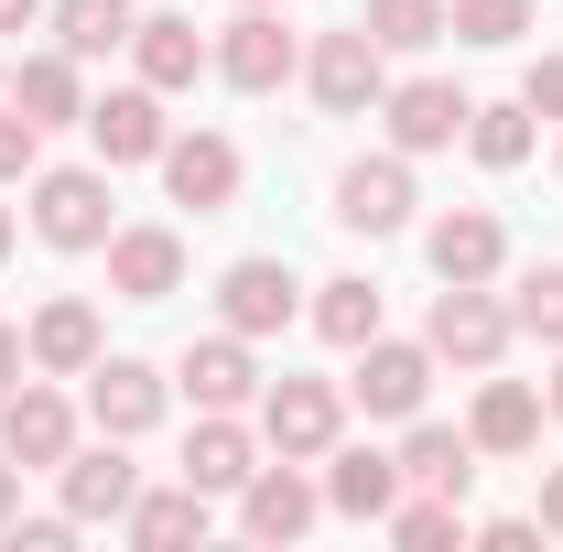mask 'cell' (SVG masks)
I'll list each match as a JSON object with an SVG mask.
<instances>
[{
	"instance_id": "37",
	"label": "cell",
	"mask_w": 563,
	"mask_h": 552,
	"mask_svg": "<svg viewBox=\"0 0 563 552\" xmlns=\"http://www.w3.org/2000/svg\"><path fill=\"white\" fill-rule=\"evenodd\" d=\"M477 542H488V552H531V542H542V520H477Z\"/></svg>"
},
{
	"instance_id": "5",
	"label": "cell",
	"mask_w": 563,
	"mask_h": 552,
	"mask_svg": "<svg viewBox=\"0 0 563 552\" xmlns=\"http://www.w3.org/2000/svg\"><path fill=\"white\" fill-rule=\"evenodd\" d=\"M87 152L109 163V174H131V163H163V141H174V120H163V87H109V98H87Z\"/></svg>"
},
{
	"instance_id": "24",
	"label": "cell",
	"mask_w": 563,
	"mask_h": 552,
	"mask_svg": "<svg viewBox=\"0 0 563 552\" xmlns=\"http://www.w3.org/2000/svg\"><path fill=\"white\" fill-rule=\"evenodd\" d=\"M466 433H477V455H531L542 444V390L531 379H488L477 412H466Z\"/></svg>"
},
{
	"instance_id": "19",
	"label": "cell",
	"mask_w": 563,
	"mask_h": 552,
	"mask_svg": "<svg viewBox=\"0 0 563 552\" xmlns=\"http://www.w3.org/2000/svg\"><path fill=\"white\" fill-rule=\"evenodd\" d=\"M109 292H120V303L185 292V239H174V228H109Z\"/></svg>"
},
{
	"instance_id": "29",
	"label": "cell",
	"mask_w": 563,
	"mask_h": 552,
	"mask_svg": "<svg viewBox=\"0 0 563 552\" xmlns=\"http://www.w3.org/2000/svg\"><path fill=\"white\" fill-rule=\"evenodd\" d=\"M531 141H542L531 98H498V109H466V152H477L488 174H520V163H531Z\"/></svg>"
},
{
	"instance_id": "4",
	"label": "cell",
	"mask_w": 563,
	"mask_h": 552,
	"mask_svg": "<svg viewBox=\"0 0 563 552\" xmlns=\"http://www.w3.org/2000/svg\"><path fill=\"white\" fill-rule=\"evenodd\" d=\"M336 433H347V390H336V379H261V444H272V455L314 466Z\"/></svg>"
},
{
	"instance_id": "2",
	"label": "cell",
	"mask_w": 563,
	"mask_h": 552,
	"mask_svg": "<svg viewBox=\"0 0 563 552\" xmlns=\"http://www.w3.org/2000/svg\"><path fill=\"white\" fill-rule=\"evenodd\" d=\"M303 87H314V109H325V120H357V109H379V98H390V44H379L368 22H347V33H314Z\"/></svg>"
},
{
	"instance_id": "34",
	"label": "cell",
	"mask_w": 563,
	"mask_h": 552,
	"mask_svg": "<svg viewBox=\"0 0 563 552\" xmlns=\"http://www.w3.org/2000/svg\"><path fill=\"white\" fill-rule=\"evenodd\" d=\"M33 174H44V131L0 98V185H33Z\"/></svg>"
},
{
	"instance_id": "45",
	"label": "cell",
	"mask_w": 563,
	"mask_h": 552,
	"mask_svg": "<svg viewBox=\"0 0 563 552\" xmlns=\"http://www.w3.org/2000/svg\"><path fill=\"white\" fill-rule=\"evenodd\" d=\"M553 174H563V152H553Z\"/></svg>"
},
{
	"instance_id": "35",
	"label": "cell",
	"mask_w": 563,
	"mask_h": 552,
	"mask_svg": "<svg viewBox=\"0 0 563 552\" xmlns=\"http://www.w3.org/2000/svg\"><path fill=\"white\" fill-rule=\"evenodd\" d=\"M0 542H11V552H66V542H76V520H66V509H55V520H11Z\"/></svg>"
},
{
	"instance_id": "28",
	"label": "cell",
	"mask_w": 563,
	"mask_h": 552,
	"mask_svg": "<svg viewBox=\"0 0 563 552\" xmlns=\"http://www.w3.org/2000/svg\"><path fill=\"white\" fill-rule=\"evenodd\" d=\"M44 22H55V44H66L76 66H87V55H120V44H131V0H44Z\"/></svg>"
},
{
	"instance_id": "27",
	"label": "cell",
	"mask_w": 563,
	"mask_h": 552,
	"mask_svg": "<svg viewBox=\"0 0 563 552\" xmlns=\"http://www.w3.org/2000/svg\"><path fill=\"white\" fill-rule=\"evenodd\" d=\"M314 336L357 357V346L379 336V281H368V272H336V281H314Z\"/></svg>"
},
{
	"instance_id": "41",
	"label": "cell",
	"mask_w": 563,
	"mask_h": 552,
	"mask_svg": "<svg viewBox=\"0 0 563 552\" xmlns=\"http://www.w3.org/2000/svg\"><path fill=\"white\" fill-rule=\"evenodd\" d=\"M22 22H44V0H0V33H22Z\"/></svg>"
},
{
	"instance_id": "13",
	"label": "cell",
	"mask_w": 563,
	"mask_h": 552,
	"mask_svg": "<svg viewBox=\"0 0 563 552\" xmlns=\"http://www.w3.org/2000/svg\"><path fill=\"white\" fill-rule=\"evenodd\" d=\"M55 477H66V520H76V531H87V520H131V498H141V466H131V444H120V433L76 444Z\"/></svg>"
},
{
	"instance_id": "18",
	"label": "cell",
	"mask_w": 563,
	"mask_h": 552,
	"mask_svg": "<svg viewBox=\"0 0 563 552\" xmlns=\"http://www.w3.org/2000/svg\"><path fill=\"white\" fill-rule=\"evenodd\" d=\"M131 66H141V87H196V76H217V44L185 22V11H152V22H131Z\"/></svg>"
},
{
	"instance_id": "7",
	"label": "cell",
	"mask_w": 563,
	"mask_h": 552,
	"mask_svg": "<svg viewBox=\"0 0 563 552\" xmlns=\"http://www.w3.org/2000/svg\"><path fill=\"white\" fill-rule=\"evenodd\" d=\"M336 228L357 239H390V228H412V152H357L347 174H336Z\"/></svg>"
},
{
	"instance_id": "32",
	"label": "cell",
	"mask_w": 563,
	"mask_h": 552,
	"mask_svg": "<svg viewBox=\"0 0 563 552\" xmlns=\"http://www.w3.org/2000/svg\"><path fill=\"white\" fill-rule=\"evenodd\" d=\"M509 325H520V336H542V346H563V261L520 272V292H509Z\"/></svg>"
},
{
	"instance_id": "16",
	"label": "cell",
	"mask_w": 563,
	"mask_h": 552,
	"mask_svg": "<svg viewBox=\"0 0 563 552\" xmlns=\"http://www.w3.org/2000/svg\"><path fill=\"white\" fill-rule=\"evenodd\" d=\"M314 509H325V487L303 477L292 455L239 487V531H250V542H303V531H314Z\"/></svg>"
},
{
	"instance_id": "10",
	"label": "cell",
	"mask_w": 563,
	"mask_h": 552,
	"mask_svg": "<svg viewBox=\"0 0 563 552\" xmlns=\"http://www.w3.org/2000/svg\"><path fill=\"white\" fill-rule=\"evenodd\" d=\"M217 76H228L239 98H272V87L303 76V44L282 33V11H239V22L217 33Z\"/></svg>"
},
{
	"instance_id": "22",
	"label": "cell",
	"mask_w": 563,
	"mask_h": 552,
	"mask_svg": "<svg viewBox=\"0 0 563 552\" xmlns=\"http://www.w3.org/2000/svg\"><path fill=\"white\" fill-rule=\"evenodd\" d=\"M325 509L390 520V509H401V455H379V444H325Z\"/></svg>"
},
{
	"instance_id": "15",
	"label": "cell",
	"mask_w": 563,
	"mask_h": 552,
	"mask_svg": "<svg viewBox=\"0 0 563 552\" xmlns=\"http://www.w3.org/2000/svg\"><path fill=\"white\" fill-rule=\"evenodd\" d=\"M217 314L261 346V336H282V325L303 314V281L282 272V261H228V272H217Z\"/></svg>"
},
{
	"instance_id": "20",
	"label": "cell",
	"mask_w": 563,
	"mask_h": 552,
	"mask_svg": "<svg viewBox=\"0 0 563 552\" xmlns=\"http://www.w3.org/2000/svg\"><path fill=\"white\" fill-rule=\"evenodd\" d=\"M422 261H433V281H498V261H509V228H498L488 207H455L422 228Z\"/></svg>"
},
{
	"instance_id": "21",
	"label": "cell",
	"mask_w": 563,
	"mask_h": 552,
	"mask_svg": "<svg viewBox=\"0 0 563 552\" xmlns=\"http://www.w3.org/2000/svg\"><path fill=\"white\" fill-rule=\"evenodd\" d=\"M22 346H33V368H44V379H87V368L109 357V336H98V303H76V292H55V303L22 325Z\"/></svg>"
},
{
	"instance_id": "17",
	"label": "cell",
	"mask_w": 563,
	"mask_h": 552,
	"mask_svg": "<svg viewBox=\"0 0 563 552\" xmlns=\"http://www.w3.org/2000/svg\"><path fill=\"white\" fill-rule=\"evenodd\" d=\"M250 477H261V433H250L239 412H196V433H185V487L239 498Z\"/></svg>"
},
{
	"instance_id": "8",
	"label": "cell",
	"mask_w": 563,
	"mask_h": 552,
	"mask_svg": "<svg viewBox=\"0 0 563 552\" xmlns=\"http://www.w3.org/2000/svg\"><path fill=\"white\" fill-rule=\"evenodd\" d=\"M466 87L455 76H401L390 98H379V120H390V152H455L466 141Z\"/></svg>"
},
{
	"instance_id": "33",
	"label": "cell",
	"mask_w": 563,
	"mask_h": 552,
	"mask_svg": "<svg viewBox=\"0 0 563 552\" xmlns=\"http://www.w3.org/2000/svg\"><path fill=\"white\" fill-rule=\"evenodd\" d=\"M368 33L390 55H422V44H444V0H368Z\"/></svg>"
},
{
	"instance_id": "11",
	"label": "cell",
	"mask_w": 563,
	"mask_h": 552,
	"mask_svg": "<svg viewBox=\"0 0 563 552\" xmlns=\"http://www.w3.org/2000/svg\"><path fill=\"white\" fill-rule=\"evenodd\" d=\"M174 379H185V401H196V412H250V401H261V357H250L239 325L196 336L185 357H174Z\"/></svg>"
},
{
	"instance_id": "36",
	"label": "cell",
	"mask_w": 563,
	"mask_h": 552,
	"mask_svg": "<svg viewBox=\"0 0 563 552\" xmlns=\"http://www.w3.org/2000/svg\"><path fill=\"white\" fill-rule=\"evenodd\" d=\"M520 98H531V120H563V55H542V66L520 76Z\"/></svg>"
},
{
	"instance_id": "30",
	"label": "cell",
	"mask_w": 563,
	"mask_h": 552,
	"mask_svg": "<svg viewBox=\"0 0 563 552\" xmlns=\"http://www.w3.org/2000/svg\"><path fill=\"white\" fill-rule=\"evenodd\" d=\"M379 531H390V542H412V552L466 542V498H455V487H422V498H401V509H390Z\"/></svg>"
},
{
	"instance_id": "26",
	"label": "cell",
	"mask_w": 563,
	"mask_h": 552,
	"mask_svg": "<svg viewBox=\"0 0 563 552\" xmlns=\"http://www.w3.org/2000/svg\"><path fill=\"white\" fill-rule=\"evenodd\" d=\"M141 552H174V542H207V487H141L131 520H120Z\"/></svg>"
},
{
	"instance_id": "14",
	"label": "cell",
	"mask_w": 563,
	"mask_h": 552,
	"mask_svg": "<svg viewBox=\"0 0 563 552\" xmlns=\"http://www.w3.org/2000/svg\"><path fill=\"white\" fill-rule=\"evenodd\" d=\"M0 455H11V466H66L76 455V401L44 390V379H22V390L0 401Z\"/></svg>"
},
{
	"instance_id": "31",
	"label": "cell",
	"mask_w": 563,
	"mask_h": 552,
	"mask_svg": "<svg viewBox=\"0 0 563 552\" xmlns=\"http://www.w3.org/2000/svg\"><path fill=\"white\" fill-rule=\"evenodd\" d=\"M531 11H542V0H444V33H455V44H520V33H531Z\"/></svg>"
},
{
	"instance_id": "6",
	"label": "cell",
	"mask_w": 563,
	"mask_h": 552,
	"mask_svg": "<svg viewBox=\"0 0 563 552\" xmlns=\"http://www.w3.org/2000/svg\"><path fill=\"white\" fill-rule=\"evenodd\" d=\"M422 390H433V346H412V336H368V346H357L347 401H357L368 422H412Z\"/></svg>"
},
{
	"instance_id": "44",
	"label": "cell",
	"mask_w": 563,
	"mask_h": 552,
	"mask_svg": "<svg viewBox=\"0 0 563 552\" xmlns=\"http://www.w3.org/2000/svg\"><path fill=\"white\" fill-rule=\"evenodd\" d=\"M239 11H282V0H239Z\"/></svg>"
},
{
	"instance_id": "43",
	"label": "cell",
	"mask_w": 563,
	"mask_h": 552,
	"mask_svg": "<svg viewBox=\"0 0 563 552\" xmlns=\"http://www.w3.org/2000/svg\"><path fill=\"white\" fill-rule=\"evenodd\" d=\"M0 261H11V207H0Z\"/></svg>"
},
{
	"instance_id": "1",
	"label": "cell",
	"mask_w": 563,
	"mask_h": 552,
	"mask_svg": "<svg viewBox=\"0 0 563 552\" xmlns=\"http://www.w3.org/2000/svg\"><path fill=\"white\" fill-rule=\"evenodd\" d=\"M109 163H44L33 174V239L44 250H109Z\"/></svg>"
},
{
	"instance_id": "39",
	"label": "cell",
	"mask_w": 563,
	"mask_h": 552,
	"mask_svg": "<svg viewBox=\"0 0 563 552\" xmlns=\"http://www.w3.org/2000/svg\"><path fill=\"white\" fill-rule=\"evenodd\" d=\"M11 520H22V466L0 455V531H11Z\"/></svg>"
},
{
	"instance_id": "12",
	"label": "cell",
	"mask_w": 563,
	"mask_h": 552,
	"mask_svg": "<svg viewBox=\"0 0 563 552\" xmlns=\"http://www.w3.org/2000/svg\"><path fill=\"white\" fill-rule=\"evenodd\" d=\"M163 412H174L163 368H141V357H98V368H87V422H98V433H120V444H141V433H152Z\"/></svg>"
},
{
	"instance_id": "3",
	"label": "cell",
	"mask_w": 563,
	"mask_h": 552,
	"mask_svg": "<svg viewBox=\"0 0 563 552\" xmlns=\"http://www.w3.org/2000/svg\"><path fill=\"white\" fill-rule=\"evenodd\" d=\"M509 336H520V325H509V303H498L488 281H444V292H433V314H422V346H433V357H455V368H477V379L509 357Z\"/></svg>"
},
{
	"instance_id": "40",
	"label": "cell",
	"mask_w": 563,
	"mask_h": 552,
	"mask_svg": "<svg viewBox=\"0 0 563 552\" xmlns=\"http://www.w3.org/2000/svg\"><path fill=\"white\" fill-rule=\"evenodd\" d=\"M542 531H563V466H542Z\"/></svg>"
},
{
	"instance_id": "38",
	"label": "cell",
	"mask_w": 563,
	"mask_h": 552,
	"mask_svg": "<svg viewBox=\"0 0 563 552\" xmlns=\"http://www.w3.org/2000/svg\"><path fill=\"white\" fill-rule=\"evenodd\" d=\"M22 368H33V346H22V325H0V401L22 390Z\"/></svg>"
},
{
	"instance_id": "25",
	"label": "cell",
	"mask_w": 563,
	"mask_h": 552,
	"mask_svg": "<svg viewBox=\"0 0 563 552\" xmlns=\"http://www.w3.org/2000/svg\"><path fill=\"white\" fill-rule=\"evenodd\" d=\"M466 477H477V433L412 412V433H401V487H455L466 498Z\"/></svg>"
},
{
	"instance_id": "9",
	"label": "cell",
	"mask_w": 563,
	"mask_h": 552,
	"mask_svg": "<svg viewBox=\"0 0 563 552\" xmlns=\"http://www.w3.org/2000/svg\"><path fill=\"white\" fill-rule=\"evenodd\" d=\"M239 174H250V163H239V141H228V131H174V141H163V196L196 207V217L239 207Z\"/></svg>"
},
{
	"instance_id": "42",
	"label": "cell",
	"mask_w": 563,
	"mask_h": 552,
	"mask_svg": "<svg viewBox=\"0 0 563 552\" xmlns=\"http://www.w3.org/2000/svg\"><path fill=\"white\" fill-rule=\"evenodd\" d=\"M542 412H553V422H563V346H553V390H542Z\"/></svg>"
},
{
	"instance_id": "23",
	"label": "cell",
	"mask_w": 563,
	"mask_h": 552,
	"mask_svg": "<svg viewBox=\"0 0 563 552\" xmlns=\"http://www.w3.org/2000/svg\"><path fill=\"white\" fill-rule=\"evenodd\" d=\"M0 98L33 120V131H66V120H87V87H76V55L55 44V55H22V66L0 76Z\"/></svg>"
}]
</instances>
